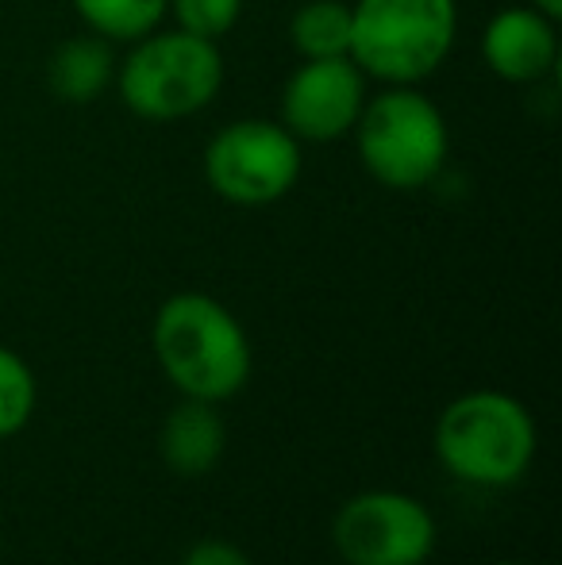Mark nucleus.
<instances>
[{"label":"nucleus","mask_w":562,"mask_h":565,"mask_svg":"<svg viewBox=\"0 0 562 565\" xmlns=\"http://www.w3.org/2000/svg\"><path fill=\"white\" fill-rule=\"evenodd\" d=\"M155 354L193 401H227L251 377V342L240 320L204 292H178L155 316Z\"/></svg>","instance_id":"f257e3e1"},{"label":"nucleus","mask_w":562,"mask_h":565,"mask_svg":"<svg viewBox=\"0 0 562 565\" xmlns=\"http://www.w3.org/2000/svg\"><path fill=\"white\" fill-rule=\"evenodd\" d=\"M458 31L455 0H359L351 4V62L390 85L432 77Z\"/></svg>","instance_id":"f03ea898"},{"label":"nucleus","mask_w":562,"mask_h":565,"mask_svg":"<svg viewBox=\"0 0 562 565\" xmlns=\"http://www.w3.org/2000/svg\"><path fill=\"white\" fill-rule=\"evenodd\" d=\"M224 85V58L216 43L189 31L136 39L131 54L116 70L120 100L142 119H185L216 100Z\"/></svg>","instance_id":"7ed1b4c3"},{"label":"nucleus","mask_w":562,"mask_h":565,"mask_svg":"<svg viewBox=\"0 0 562 565\" xmlns=\"http://www.w3.org/2000/svg\"><path fill=\"white\" fill-rule=\"evenodd\" d=\"M435 454L455 477L470 484H512L536 458V424L505 393L458 396L435 427Z\"/></svg>","instance_id":"20e7f679"},{"label":"nucleus","mask_w":562,"mask_h":565,"mask_svg":"<svg viewBox=\"0 0 562 565\" xmlns=\"http://www.w3.org/2000/svg\"><path fill=\"white\" fill-rule=\"evenodd\" d=\"M359 158L385 189H421L447 162V119L413 85H393L390 93L362 105L354 124Z\"/></svg>","instance_id":"39448f33"},{"label":"nucleus","mask_w":562,"mask_h":565,"mask_svg":"<svg viewBox=\"0 0 562 565\" xmlns=\"http://www.w3.org/2000/svg\"><path fill=\"white\" fill-rule=\"evenodd\" d=\"M204 178L212 193L243 209L274 204L297 185L300 147L274 119H235L212 135L204 150Z\"/></svg>","instance_id":"423d86ee"},{"label":"nucleus","mask_w":562,"mask_h":565,"mask_svg":"<svg viewBox=\"0 0 562 565\" xmlns=\"http://www.w3.org/2000/svg\"><path fill=\"white\" fill-rule=\"evenodd\" d=\"M432 546V512L405 492H362L336 515V551L351 565H421Z\"/></svg>","instance_id":"0eeeda50"},{"label":"nucleus","mask_w":562,"mask_h":565,"mask_svg":"<svg viewBox=\"0 0 562 565\" xmlns=\"http://www.w3.org/2000/svg\"><path fill=\"white\" fill-rule=\"evenodd\" d=\"M367 105V82L351 58H305L282 89V127L293 139L336 142L354 131Z\"/></svg>","instance_id":"6e6552de"},{"label":"nucleus","mask_w":562,"mask_h":565,"mask_svg":"<svg viewBox=\"0 0 562 565\" xmlns=\"http://www.w3.org/2000/svg\"><path fill=\"white\" fill-rule=\"evenodd\" d=\"M481 58L501 82L528 85L555 70V20L540 8H505L481 31Z\"/></svg>","instance_id":"1a4fd4ad"},{"label":"nucleus","mask_w":562,"mask_h":565,"mask_svg":"<svg viewBox=\"0 0 562 565\" xmlns=\"http://www.w3.org/2000/svg\"><path fill=\"white\" fill-rule=\"evenodd\" d=\"M224 443L227 435L216 408L209 401H193V396L178 404L162 427V458L185 477L209 473L224 454Z\"/></svg>","instance_id":"9d476101"},{"label":"nucleus","mask_w":562,"mask_h":565,"mask_svg":"<svg viewBox=\"0 0 562 565\" xmlns=\"http://www.w3.org/2000/svg\"><path fill=\"white\" fill-rule=\"evenodd\" d=\"M113 77H116V62L113 51L100 43V35L66 39L51 54V66H46L51 93L59 100H66V105H89V100H97Z\"/></svg>","instance_id":"9b49d317"},{"label":"nucleus","mask_w":562,"mask_h":565,"mask_svg":"<svg viewBox=\"0 0 562 565\" xmlns=\"http://www.w3.org/2000/svg\"><path fill=\"white\" fill-rule=\"evenodd\" d=\"M289 35L305 58H351V4L308 0L293 12Z\"/></svg>","instance_id":"f8f14e48"},{"label":"nucleus","mask_w":562,"mask_h":565,"mask_svg":"<svg viewBox=\"0 0 562 565\" xmlns=\"http://www.w3.org/2000/svg\"><path fill=\"white\" fill-rule=\"evenodd\" d=\"M74 8L93 35L136 43L162 23L170 0H74Z\"/></svg>","instance_id":"ddd939ff"},{"label":"nucleus","mask_w":562,"mask_h":565,"mask_svg":"<svg viewBox=\"0 0 562 565\" xmlns=\"http://www.w3.org/2000/svg\"><path fill=\"white\" fill-rule=\"evenodd\" d=\"M35 408V377L20 362V354L0 347V439L15 435Z\"/></svg>","instance_id":"4468645a"},{"label":"nucleus","mask_w":562,"mask_h":565,"mask_svg":"<svg viewBox=\"0 0 562 565\" xmlns=\"http://www.w3.org/2000/svg\"><path fill=\"white\" fill-rule=\"evenodd\" d=\"M173 15H178L181 31L201 39H224L235 28L243 12V0H170Z\"/></svg>","instance_id":"2eb2a0df"},{"label":"nucleus","mask_w":562,"mask_h":565,"mask_svg":"<svg viewBox=\"0 0 562 565\" xmlns=\"http://www.w3.org/2000/svg\"><path fill=\"white\" fill-rule=\"evenodd\" d=\"M181 565H251L247 554L232 543H220V539H204L193 551L181 558Z\"/></svg>","instance_id":"dca6fc26"},{"label":"nucleus","mask_w":562,"mask_h":565,"mask_svg":"<svg viewBox=\"0 0 562 565\" xmlns=\"http://www.w3.org/2000/svg\"><path fill=\"white\" fill-rule=\"evenodd\" d=\"M532 8H540V12L551 15V20H559L562 15V0H532Z\"/></svg>","instance_id":"f3484780"},{"label":"nucleus","mask_w":562,"mask_h":565,"mask_svg":"<svg viewBox=\"0 0 562 565\" xmlns=\"http://www.w3.org/2000/svg\"><path fill=\"white\" fill-rule=\"evenodd\" d=\"M501 565H520V562H501Z\"/></svg>","instance_id":"a211bd4d"}]
</instances>
